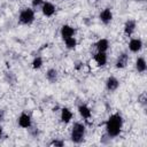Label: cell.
I'll return each mask as SVG.
<instances>
[{
	"instance_id": "277c9868",
	"label": "cell",
	"mask_w": 147,
	"mask_h": 147,
	"mask_svg": "<svg viewBox=\"0 0 147 147\" xmlns=\"http://www.w3.org/2000/svg\"><path fill=\"white\" fill-rule=\"evenodd\" d=\"M18 122V125L23 129H29L31 125H32V122H31V117L30 115H28L26 113H22L17 119Z\"/></svg>"
},
{
	"instance_id": "cb8c5ba5",
	"label": "cell",
	"mask_w": 147,
	"mask_h": 147,
	"mask_svg": "<svg viewBox=\"0 0 147 147\" xmlns=\"http://www.w3.org/2000/svg\"><path fill=\"white\" fill-rule=\"evenodd\" d=\"M138 1H144V0H138Z\"/></svg>"
},
{
	"instance_id": "9a60e30c",
	"label": "cell",
	"mask_w": 147,
	"mask_h": 147,
	"mask_svg": "<svg viewBox=\"0 0 147 147\" xmlns=\"http://www.w3.org/2000/svg\"><path fill=\"white\" fill-rule=\"evenodd\" d=\"M95 47H96V51L98 52H107L108 47H109V41L107 39H100L96 41L95 44Z\"/></svg>"
},
{
	"instance_id": "7c38bea8",
	"label": "cell",
	"mask_w": 147,
	"mask_h": 147,
	"mask_svg": "<svg viewBox=\"0 0 147 147\" xmlns=\"http://www.w3.org/2000/svg\"><path fill=\"white\" fill-rule=\"evenodd\" d=\"M94 61L99 67H103L107 63V54L106 52H98L94 55Z\"/></svg>"
},
{
	"instance_id": "30bf717a",
	"label": "cell",
	"mask_w": 147,
	"mask_h": 147,
	"mask_svg": "<svg viewBox=\"0 0 147 147\" xmlns=\"http://www.w3.org/2000/svg\"><path fill=\"white\" fill-rule=\"evenodd\" d=\"M60 33H61L62 39L64 40V39H67V38H69V37H72V36L75 34V29H74L72 26L68 25V24H64V25H62Z\"/></svg>"
},
{
	"instance_id": "4fadbf2b",
	"label": "cell",
	"mask_w": 147,
	"mask_h": 147,
	"mask_svg": "<svg viewBox=\"0 0 147 147\" xmlns=\"http://www.w3.org/2000/svg\"><path fill=\"white\" fill-rule=\"evenodd\" d=\"M78 113H79L80 116H82L83 118H85V119H88V118L91 117V115H92L91 109H90L86 105H79V106H78Z\"/></svg>"
},
{
	"instance_id": "d6986e66",
	"label": "cell",
	"mask_w": 147,
	"mask_h": 147,
	"mask_svg": "<svg viewBox=\"0 0 147 147\" xmlns=\"http://www.w3.org/2000/svg\"><path fill=\"white\" fill-rule=\"evenodd\" d=\"M41 67H42V59L40 56H36L32 61V68L37 70V69H40Z\"/></svg>"
},
{
	"instance_id": "3957f363",
	"label": "cell",
	"mask_w": 147,
	"mask_h": 147,
	"mask_svg": "<svg viewBox=\"0 0 147 147\" xmlns=\"http://www.w3.org/2000/svg\"><path fill=\"white\" fill-rule=\"evenodd\" d=\"M18 20H20V22L22 24H25V25L31 24L34 21V11H33V9H31V8H24L23 10H21L20 16H18Z\"/></svg>"
},
{
	"instance_id": "e0dca14e",
	"label": "cell",
	"mask_w": 147,
	"mask_h": 147,
	"mask_svg": "<svg viewBox=\"0 0 147 147\" xmlns=\"http://www.w3.org/2000/svg\"><path fill=\"white\" fill-rule=\"evenodd\" d=\"M46 78H47L48 82L55 83L57 80V70L56 69H53V68L48 69L47 72H46Z\"/></svg>"
},
{
	"instance_id": "6da1fadb",
	"label": "cell",
	"mask_w": 147,
	"mask_h": 147,
	"mask_svg": "<svg viewBox=\"0 0 147 147\" xmlns=\"http://www.w3.org/2000/svg\"><path fill=\"white\" fill-rule=\"evenodd\" d=\"M123 127V118L122 116L116 113L109 116V118L106 122V132L109 138H115L119 136Z\"/></svg>"
},
{
	"instance_id": "44dd1931",
	"label": "cell",
	"mask_w": 147,
	"mask_h": 147,
	"mask_svg": "<svg viewBox=\"0 0 147 147\" xmlns=\"http://www.w3.org/2000/svg\"><path fill=\"white\" fill-rule=\"evenodd\" d=\"M42 0H32V6L33 7H38V6H40V5H42Z\"/></svg>"
},
{
	"instance_id": "ba28073f",
	"label": "cell",
	"mask_w": 147,
	"mask_h": 147,
	"mask_svg": "<svg viewBox=\"0 0 147 147\" xmlns=\"http://www.w3.org/2000/svg\"><path fill=\"white\" fill-rule=\"evenodd\" d=\"M118 86H119V82H118V79L116 77L110 76V77L107 78V80H106V87H107L108 91H116L118 88Z\"/></svg>"
},
{
	"instance_id": "8992f818",
	"label": "cell",
	"mask_w": 147,
	"mask_h": 147,
	"mask_svg": "<svg viewBox=\"0 0 147 147\" xmlns=\"http://www.w3.org/2000/svg\"><path fill=\"white\" fill-rule=\"evenodd\" d=\"M127 62H129V55H127V53L123 52L118 55V57L116 60V68L117 69H123V68L126 67Z\"/></svg>"
},
{
	"instance_id": "603a6c76",
	"label": "cell",
	"mask_w": 147,
	"mask_h": 147,
	"mask_svg": "<svg viewBox=\"0 0 147 147\" xmlns=\"http://www.w3.org/2000/svg\"><path fill=\"white\" fill-rule=\"evenodd\" d=\"M1 137H2V127L0 126V139H1Z\"/></svg>"
},
{
	"instance_id": "ac0fdd59",
	"label": "cell",
	"mask_w": 147,
	"mask_h": 147,
	"mask_svg": "<svg viewBox=\"0 0 147 147\" xmlns=\"http://www.w3.org/2000/svg\"><path fill=\"white\" fill-rule=\"evenodd\" d=\"M64 42H65L67 48H69V49L75 48L76 45H77V40H76V38H75L74 36H72V37H69V38H67V39H64Z\"/></svg>"
},
{
	"instance_id": "5b68a950",
	"label": "cell",
	"mask_w": 147,
	"mask_h": 147,
	"mask_svg": "<svg viewBox=\"0 0 147 147\" xmlns=\"http://www.w3.org/2000/svg\"><path fill=\"white\" fill-rule=\"evenodd\" d=\"M41 11H42L44 16H46V17H51V16H53L54 13H55V6H54L52 2H48V1L42 2Z\"/></svg>"
},
{
	"instance_id": "8fae6325",
	"label": "cell",
	"mask_w": 147,
	"mask_h": 147,
	"mask_svg": "<svg viewBox=\"0 0 147 147\" xmlns=\"http://www.w3.org/2000/svg\"><path fill=\"white\" fill-rule=\"evenodd\" d=\"M136 30V21L134 20H127L124 24V32L126 36H131Z\"/></svg>"
},
{
	"instance_id": "2e32d148",
	"label": "cell",
	"mask_w": 147,
	"mask_h": 147,
	"mask_svg": "<svg viewBox=\"0 0 147 147\" xmlns=\"http://www.w3.org/2000/svg\"><path fill=\"white\" fill-rule=\"evenodd\" d=\"M136 69L138 72H145L147 69V64L144 57H138L136 61Z\"/></svg>"
},
{
	"instance_id": "7402d4cb",
	"label": "cell",
	"mask_w": 147,
	"mask_h": 147,
	"mask_svg": "<svg viewBox=\"0 0 147 147\" xmlns=\"http://www.w3.org/2000/svg\"><path fill=\"white\" fill-rule=\"evenodd\" d=\"M3 118H5V111L2 109H0V122L3 121Z\"/></svg>"
},
{
	"instance_id": "7a4b0ae2",
	"label": "cell",
	"mask_w": 147,
	"mask_h": 147,
	"mask_svg": "<svg viewBox=\"0 0 147 147\" xmlns=\"http://www.w3.org/2000/svg\"><path fill=\"white\" fill-rule=\"evenodd\" d=\"M85 125L82 123H75L71 127V132H70V139L72 142L75 144H80L84 138H85Z\"/></svg>"
},
{
	"instance_id": "5bb4252c",
	"label": "cell",
	"mask_w": 147,
	"mask_h": 147,
	"mask_svg": "<svg viewBox=\"0 0 147 147\" xmlns=\"http://www.w3.org/2000/svg\"><path fill=\"white\" fill-rule=\"evenodd\" d=\"M71 118H72V113H71V110L69 109V108H62L61 109V121L63 122V123H69L70 121H71Z\"/></svg>"
},
{
	"instance_id": "ffe728a7",
	"label": "cell",
	"mask_w": 147,
	"mask_h": 147,
	"mask_svg": "<svg viewBox=\"0 0 147 147\" xmlns=\"http://www.w3.org/2000/svg\"><path fill=\"white\" fill-rule=\"evenodd\" d=\"M51 145H52V146H63L64 142H63L62 140H56V139H55V140H53V141L51 142Z\"/></svg>"
},
{
	"instance_id": "9c48e42d",
	"label": "cell",
	"mask_w": 147,
	"mask_h": 147,
	"mask_svg": "<svg viewBox=\"0 0 147 147\" xmlns=\"http://www.w3.org/2000/svg\"><path fill=\"white\" fill-rule=\"evenodd\" d=\"M99 17H100V20H101L102 23H105V24L110 23L111 20H113V13H111L110 8H105V9L100 13Z\"/></svg>"
},
{
	"instance_id": "52a82bcc",
	"label": "cell",
	"mask_w": 147,
	"mask_h": 147,
	"mask_svg": "<svg viewBox=\"0 0 147 147\" xmlns=\"http://www.w3.org/2000/svg\"><path fill=\"white\" fill-rule=\"evenodd\" d=\"M141 48H142V41H141V39H139V38H133V39L130 40V42H129V49H130L131 52L137 53V52H139Z\"/></svg>"
}]
</instances>
